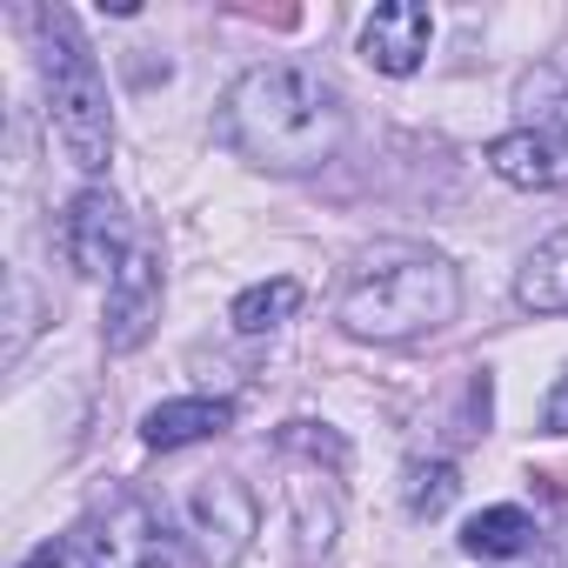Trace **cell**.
I'll return each instance as SVG.
<instances>
[{"label":"cell","mask_w":568,"mask_h":568,"mask_svg":"<svg viewBox=\"0 0 568 568\" xmlns=\"http://www.w3.org/2000/svg\"><path fill=\"white\" fill-rule=\"evenodd\" d=\"M342 328L355 342H415L462 315V274L428 247H375L342 288Z\"/></svg>","instance_id":"2"},{"label":"cell","mask_w":568,"mask_h":568,"mask_svg":"<svg viewBox=\"0 0 568 568\" xmlns=\"http://www.w3.org/2000/svg\"><path fill=\"white\" fill-rule=\"evenodd\" d=\"M515 302H521L528 315H568V227L548 234V241L521 261V274H515Z\"/></svg>","instance_id":"11"},{"label":"cell","mask_w":568,"mask_h":568,"mask_svg":"<svg viewBox=\"0 0 568 568\" xmlns=\"http://www.w3.org/2000/svg\"><path fill=\"white\" fill-rule=\"evenodd\" d=\"M61 247H68L74 274H88V281H114V274L128 267V254H134V241H128V207H121L108 187H81V194L68 201Z\"/></svg>","instance_id":"6"},{"label":"cell","mask_w":568,"mask_h":568,"mask_svg":"<svg viewBox=\"0 0 568 568\" xmlns=\"http://www.w3.org/2000/svg\"><path fill=\"white\" fill-rule=\"evenodd\" d=\"M455 495H462L455 462H415V468H408V515H415V521L448 515V508H455Z\"/></svg>","instance_id":"15"},{"label":"cell","mask_w":568,"mask_h":568,"mask_svg":"<svg viewBox=\"0 0 568 568\" xmlns=\"http://www.w3.org/2000/svg\"><path fill=\"white\" fill-rule=\"evenodd\" d=\"M161 295H168V281H161V254L134 247V254H128V267L108 281V322H101L108 355H134V348L154 335V322H161Z\"/></svg>","instance_id":"7"},{"label":"cell","mask_w":568,"mask_h":568,"mask_svg":"<svg viewBox=\"0 0 568 568\" xmlns=\"http://www.w3.org/2000/svg\"><path fill=\"white\" fill-rule=\"evenodd\" d=\"M488 168L508 181V187H568V134L555 128H515V134H495L488 141Z\"/></svg>","instance_id":"9"},{"label":"cell","mask_w":568,"mask_h":568,"mask_svg":"<svg viewBox=\"0 0 568 568\" xmlns=\"http://www.w3.org/2000/svg\"><path fill=\"white\" fill-rule=\"evenodd\" d=\"M81 535H88L94 568H174V535L161 528L154 501H141V495H114Z\"/></svg>","instance_id":"5"},{"label":"cell","mask_w":568,"mask_h":568,"mask_svg":"<svg viewBox=\"0 0 568 568\" xmlns=\"http://www.w3.org/2000/svg\"><path fill=\"white\" fill-rule=\"evenodd\" d=\"M187 528H194V548L207 568H234L261 528V508L241 475H201L187 488Z\"/></svg>","instance_id":"4"},{"label":"cell","mask_w":568,"mask_h":568,"mask_svg":"<svg viewBox=\"0 0 568 568\" xmlns=\"http://www.w3.org/2000/svg\"><path fill=\"white\" fill-rule=\"evenodd\" d=\"M28 568H94V561H88V535H61V541L34 548Z\"/></svg>","instance_id":"18"},{"label":"cell","mask_w":568,"mask_h":568,"mask_svg":"<svg viewBox=\"0 0 568 568\" xmlns=\"http://www.w3.org/2000/svg\"><path fill=\"white\" fill-rule=\"evenodd\" d=\"M535 541V521H528V508H481L468 528H462V555H475V561H508V555H521Z\"/></svg>","instance_id":"14"},{"label":"cell","mask_w":568,"mask_h":568,"mask_svg":"<svg viewBox=\"0 0 568 568\" xmlns=\"http://www.w3.org/2000/svg\"><path fill=\"white\" fill-rule=\"evenodd\" d=\"M288 508H295V528H302V555L322 561V555L335 548V508H328V501L315 508V481H295V488H288Z\"/></svg>","instance_id":"16"},{"label":"cell","mask_w":568,"mask_h":568,"mask_svg":"<svg viewBox=\"0 0 568 568\" xmlns=\"http://www.w3.org/2000/svg\"><path fill=\"white\" fill-rule=\"evenodd\" d=\"M515 108H521V128H555V134H568V48L541 54V61L515 81Z\"/></svg>","instance_id":"12"},{"label":"cell","mask_w":568,"mask_h":568,"mask_svg":"<svg viewBox=\"0 0 568 568\" xmlns=\"http://www.w3.org/2000/svg\"><path fill=\"white\" fill-rule=\"evenodd\" d=\"M227 428H234V402H221V395H181V402H161L141 415L148 448H187V442H207Z\"/></svg>","instance_id":"10"},{"label":"cell","mask_w":568,"mask_h":568,"mask_svg":"<svg viewBox=\"0 0 568 568\" xmlns=\"http://www.w3.org/2000/svg\"><path fill=\"white\" fill-rule=\"evenodd\" d=\"M541 428H548V435H568V375L555 382V395H548V408H541Z\"/></svg>","instance_id":"19"},{"label":"cell","mask_w":568,"mask_h":568,"mask_svg":"<svg viewBox=\"0 0 568 568\" xmlns=\"http://www.w3.org/2000/svg\"><path fill=\"white\" fill-rule=\"evenodd\" d=\"M34 28H41V81H48L54 141H61V154H68L81 174H101L108 154H114V108H108L101 61L88 54L81 28H74L61 8H41Z\"/></svg>","instance_id":"3"},{"label":"cell","mask_w":568,"mask_h":568,"mask_svg":"<svg viewBox=\"0 0 568 568\" xmlns=\"http://www.w3.org/2000/svg\"><path fill=\"white\" fill-rule=\"evenodd\" d=\"M348 108L302 61H261L221 94V141L261 174H315L342 154Z\"/></svg>","instance_id":"1"},{"label":"cell","mask_w":568,"mask_h":568,"mask_svg":"<svg viewBox=\"0 0 568 568\" xmlns=\"http://www.w3.org/2000/svg\"><path fill=\"white\" fill-rule=\"evenodd\" d=\"M428 41H435V14L422 0H382V8L362 21V61L375 74H415L428 61Z\"/></svg>","instance_id":"8"},{"label":"cell","mask_w":568,"mask_h":568,"mask_svg":"<svg viewBox=\"0 0 568 568\" xmlns=\"http://www.w3.org/2000/svg\"><path fill=\"white\" fill-rule=\"evenodd\" d=\"M295 308H302V281L274 274V281H254V288H241V295H234L227 322H234V335H274Z\"/></svg>","instance_id":"13"},{"label":"cell","mask_w":568,"mask_h":568,"mask_svg":"<svg viewBox=\"0 0 568 568\" xmlns=\"http://www.w3.org/2000/svg\"><path fill=\"white\" fill-rule=\"evenodd\" d=\"M281 448L315 455V462H328V468H348V442L328 435V428H315V422H288V428H281Z\"/></svg>","instance_id":"17"}]
</instances>
